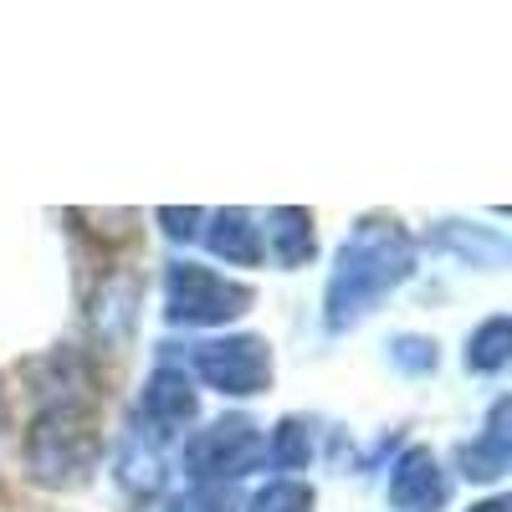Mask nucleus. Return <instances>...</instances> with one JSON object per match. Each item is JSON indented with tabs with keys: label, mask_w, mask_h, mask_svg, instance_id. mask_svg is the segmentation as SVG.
Wrapping results in <instances>:
<instances>
[{
	"label": "nucleus",
	"mask_w": 512,
	"mask_h": 512,
	"mask_svg": "<svg viewBox=\"0 0 512 512\" xmlns=\"http://www.w3.org/2000/svg\"><path fill=\"white\" fill-rule=\"evenodd\" d=\"M415 277V241L400 221L369 216L349 231V241L338 246L333 272L323 287V323L328 333H349L364 323L395 287Z\"/></svg>",
	"instance_id": "nucleus-1"
},
{
	"label": "nucleus",
	"mask_w": 512,
	"mask_h": 512,
	"mask_svg": "<svg viewBox=\"0 0 512 512\" xmlns=\"http://www.w3.org/2000/svg\"><path fill=\"white\" fill-rule=\"evenodd\" d=\"M103 461L98 415L82 395H57L41 405L26 431V466L41 487H82Z\"/></svg>",
	"instance_id": "nucleus-2"
},
{
	"label": "nucleus",
	"mask_w": 512,
	"mask_h": 512,
	"mask_svg": "<svg viewBox=\"0 0 512 512\" xmlns=\"http://www.w3.org/2000/svg\"><path fill=\"white\" fill-rule=\"evenodd\" d=\"M180 461H185V477L200 487H236L256 466H267V436L246 415H221L190 436Z\"/></svg>",
	"instance_id": "nucleus-3"
},
{
	"label": "nucleus",
	"mask_w": 512,
	"mask_h": 512,
	"mask_svg": "<svg viewBox=\"0 0 512 512\" xmlns=\"http://www.w3.org/2000/svg\"><path fill=\"white\" fill-rule=\"evenodd\" d=\"M251 308V287L216 272V267H200V262H169L164 272V318L169 323H185V328H226L231 318H241Z\"/></svg>",
	"instance_id": "nucleus-4"
},
{
	"label": "nucleus",
	"mask_w": 512,
	"mask_h": 512,
	"mask_svg": "<svg viewBox=\"0 0 512 512\" xmlns=\"http://www.w3.org/2000/svg\"><path fill=\"white\" fill-rule=\"evenodd\" d=\"M180 369L231 400H251L272 384V349L267 338H251V333L205 338V344H190V359Z\"/></svg>",
	"instance_id": "nucleus-5"
},
{
	"label": "nucleus",
	"mask_w": 512,
	"mask_h": 512,
	"mask_svg": "<svg viewBox=\"0 0 512 512\" xmlns=\"http://www.w3.org/2000/svg\"><path fill=\"white\" fill-rule=\"evenodd\" d=\"M164 441L154 425H144L139 415H128L123 436H118V456H113V477L134 502H154L164 492Z\"/></svg>",
	"instance_id": "nucleus-6"
},
{
	"label": "nucleus",
	"mask_w": 512,
	"mask_h": 512,
	"mask_svg": "<svg viewBox=\"0 0 512 512\" xmlns=\"http://www.w3.org/2000/svg\"><path fill=\"white\" fill-rule=\"evenodd\" d=\"M384 497H390L395 512H446L451 477H446V466L425 446H410L390 466V487H384Z\"/></svg>",
	"instance_id": "nucleus-7"
},
{
	"label": "nucleus",
	"mask_w": 512,
	"mask_h": 512,
	"mask_svg": "<svg viewBox=\"0 0 512 512\" xmlns=\"http://www.w3.org/2000/svg\"><path fill=\"white\" fill-rule=\"evenodd\" d=\"M134 415L144 425H154L159 436H175L185 431V425L200 415V395H195V379L180 369V364H159L149 379H144V390H139V405Z\"/></svg>",
	"instance_id": "nucleus-8"
},
{
	"label": "nucleus",
	"mask_w": 512,
	"mask_h": 512,
	"mask_svg": "<svg viewBox=\"0 0 512 512\" xmlns=\"http://www.w3.org/2000/svg\"><path fill=\"white\" fill-rule=\"evenodd\" d=\"M461 477H472V482H497L507 472V461H512V436H507V400H497L487 410V425H482V436L477 441H466L461 451Z\"/></svg>",
	"instance_id": "nucleus-9"
},
{
	"label": "nucleus",
	"mask_w": 512,
	"mask_h": 512,
	"mask_svg": "<svg viewBox=\"0 0 512 512\" xmlns=\"http://www.w3.org/2000/svg\"><path fill=\"white\" fill-rule=\"evenodd\" d=\"M205 221L210 226L200 236L226 267H256L262 262V226H256V216H246V210H216V216H205Z\"/></svg>",
	"instance_id": "nucleus-10"
},
{
	"label": "nucleus",
	"mask_w": 512,
	"mask_h": 512,
	"mask_svg": "<svg viewBox=\"0 0 512 512\" xmlns=\"http://www.w3.org/2000/svg\"><path fill=\"white\" fill-rule=\"evenodd\" d=\"M262 251H272L277 267H303V262H313V251H318L313 216H308V210H297V205L272 210V216L262 221Z\"/></svg>",
	"instance_id": "nucleus-11"
},
{
	"label": "nucleus",
	"mask_w": 512,
	"mask_h": 512,
	"mask_svg": "<svg viewBox=\"0 0 512 512\" xmlns=\"http://www.w3.org/2000/svg\"><path fill=\"white\" fill-rule=\"evenodd\" d=\"M134 303H139V287L134 277H108L103 292H98V308H93V323H98V338L113 349L128 338V328H134Z\"/></svg>",
	"instance_id": "nucleus-12"
},
{
	"label": "nucleus",
	"mask_w": 512,
	"mask_h": 512,
	"mask_svg": "<svg viewBox=\"0 0 512 512\" xmlns=\"http://www.w3.org/2000/svg\"><path fill=\"white\" fill-rule=\"evenodd\" d=\"M308 461H313V425L287 415L272 431V441H267V466L272 472H303Z\"/></svg>",
	"instance_id": "nucleus-13"
},
{
	"label": "nucleus",
	"mask_w": 512,
	"mask_h": 512,
	"mask_svg": "<svg viewBox=\"0 0 512 512\" xmlns=\"http://www.w3.org/2000/svg\"><path fill=\"white\" fill-rule=\"evenodd\" d=\"M507 349H512V328L497 313V318H487L472 338H466V369L472 374H497L507 364Z\"/></svg>",
	"instance_id": "nucleus-14"
},
{
	"label": "nucleus",
	"mask_w": 512,
	"mask_h": 512,
	"mask_svg": "<svg viewBox=\"0 0 512 512\" xmlns=\"http://www.w3.org/2000/svg\"><path fill=\"white\" fill-rule=\"evenodd\" d=\"M241 512H313V487L292 482V477H277L262 492H251V502Z\"/></svg>",
	"instance_id": "nucleus-15"
},
{
	"label": "nucleus",
	"mask_w": 512,
	"mask_h": 512,
	"mask_svg": "<svg viewBox=\"0 0 512 512\" xmlns=\"http://www.w3.org/2000/svg\"><path fill=\"white\" fill-rule=\"evenodd\" d=\"M164 512H241V507H236V487H200V482H190L185 492H175L164 502Z\"/></svg>",
	"instance_id": "nucleus-16"
},
{
	"label": "nucleus",
	"mask_w": 512,
	"mask_h": 512,
	"mask_svg": "<svg viewBox=\"0 0 512 512\" xmlns=\"http://www.w3.org/2000/svg\"><path fill=\"white\" fill-rule=\"evenodd\" d=\"M390 359H395V369H405V374H431V369H436V344H431V338L405 333V338H395V344H390Z\"/></svg>",
	"instance_id": "nucleus-17"
},
{
	"label": "nucleus",
	"mask_w": 512,
	"mask_h": 512,
	"mask_svg": "<svg viewBox=\"0 0 512 512\" xmlns=\"http://www.w3.org/2000/svg\"><path fill=\"white\" fill-rule=\"evenodd\" d=\"M159 221H164V236L169 241H195L200 236V221H205V210H159Z\"/></svg>",
	"instance_id": "nucleus-18"
},
{
	"label": "nucleus",
	"mask_w": 512,
	"mask_h": 512,
	"mask_svg": "<svg viewBox=\"0 0 512 512\" xmlns=\"http://www.w3.org/2000/svg\"><path fill=\"white\" fill-rule=\"evenodd\" d=\"M472 512H512V507H507V497H487V502H477Z\"/></svg>",
	"instance_id": "nucleus-19"
},
{
	"label": "nucleus",
	"mask_w": 512,
	"mask_h": 512,
	"mask_svg": "<svg viewBox=\"0 0 512 512\" xmlns=\"http://www.w3.org/2000/svg\"><path fill=\"white\" fill-rule=\"evenodd\" d=\"M0 431H6V395H0Z\"/></svg>",
	"instance_id": "nucleus-20"
}]
</instances>
